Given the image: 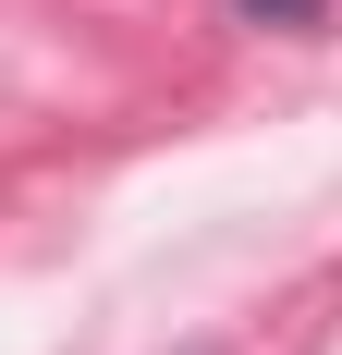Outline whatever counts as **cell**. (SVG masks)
Returning a JSON list of instances; mask_svg holds the SVG:
<instances>
[{"mask_svg": "<svg viewBox=\"0 0 342 355\" xmlns=\"http://www.w3.org/2000/svg\"><path fill=\"white\" fill-rule=\"evenodd\" d=\"M233 12H257V25H318L330 0H233Z\"/></svg>", "mask_w": 342, "mask_h": 355, "instance_id": "6da1fadb", "label": "cell"}]
</instances>
